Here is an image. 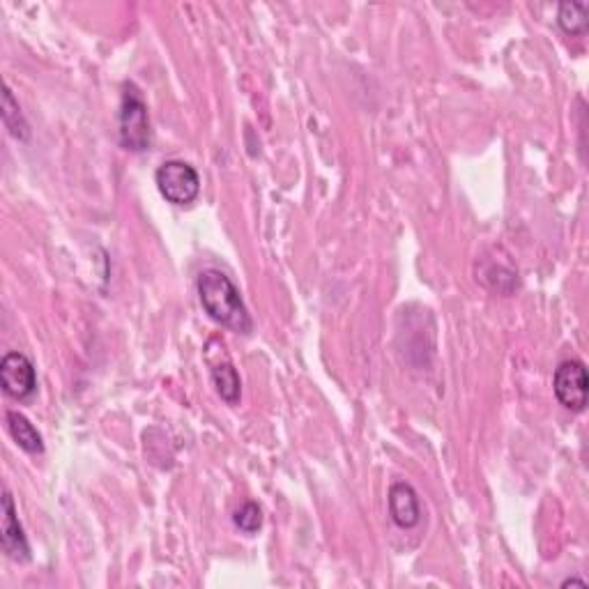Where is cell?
<instances>
[{
  "label": "cell",
  "mask_w": 589,
  "mask_h": 589,
  "mask_svg": "<svg viewBox=\"0 0 589 589\" xmlns=\"http://www.w3.org/2000/svg\"><path fill=\"white\" fill-rule=\"evenodd\" d=\"M7 431H10L12 440L26 451V454H42L44 451V440L37 428L28 422L26 415H21L17 410H10L5 415Z\"/></svg>",
  "instance_id": "8"
},
{
  "label": "cell",
  "mask_w": 589,
  "mask_h": 589,
  "mask_svg": "<svg viewBox=\"0 0 589 589\" xmlns=\"http://www.w3.org/2000/svg\"><path fill=\"white\" fill-rule=\"evenodd\" d=\"M155 182L159 194H162L168 203L180 205H191L201 194V178H198V171L187 162H180V159H168L162 166L157 168Z\"/></svg>",
  "instance_id": "3"
},
{
  "label": "cell",
  "mask_w": 589,
  "mask_h": 589,
  "mask_svg": "<svg viewBox=\"0 0 589 589\" xmlns=\"http://www.w3.org/2000/svg\"><path fill=\"white\" fill-rule=\"evenodd\" d=\"M0 385L14 401H28L37 392L35 366L24 353H7L0 362Z\"/></svg>",
  "instance_id": "5"
},
{
  "label": "cell",
  "mask_w": 589,
  "mask_h": 589,
  "mask_svg": "<svg viewBox=\"0 0 589 589\" xmlns=\"http://www.w3.org/2000/svg\"><path fill=\"white\" fill-rule=\"evenodd\" d=\"M571 585H578V587H587V580H583V578H566L564 583H562V587H571Z\"/></svg>",
  "instance_id": "13"
},
{
  "label": "cell",
  "mask_w": 589,
  "mask_h": 589,
  "mask_svg": "<svg viewBox=\"0 0 589 589\" xmlns=\"http://www.w3.org/2000/svg\"><path fill=\"white\" fill-rule=\"evenodd\" d=\"M212 382L217 394L224 399L228 405H237L242 399V380L240 373H237L231 362L212 366Z\"/></svg>",
  "instance_id": "9"
},
{
  "label": "cell",
  "mask_w": 589,
  "mask_h": 589,
  "mask_svg": "<svg viewBox=\"0 0 589 589\" xmlns=\"http://www.w3.org/2000/svg\"><path fill=\"white\" fill-rule=\"evenodd\" d=\"M0 541H3V550L7 557H12L14 562H28L30 560V546L24 534V527L19 523L17 507L10 491L3 495V520H0Z\"/></svg>",
  "instance_id": "6"
},
{
  "label": "cell",
  "mask_w": 589,
  "mask_h": 589,
  "mask_svg": "<svg viewBox=\"0 0 589 589\" xmlns=\"http://www.w3.org/2000/svg\"><path fill=\"white\" fill-rule=\"evenodd\" d=\"M553 392L566 410L583 412L587 408V369L580 359H566L557 366Z\"/></svg>",
  "instance_id": "4"
},
{
  "label": "cell",
  "mask_w": 589,
  "mask_h": 589,
  "mask_svg": "<svg viewBox=\"0 0 589 589\" xmlns=\"http://www.w3.org/2000/svg\"><path fill=\"white\" fill-rule=\"evenodd\" d=\"M118 139L127 152H145L150 148L148 104L136 83H125L118 113Z\"/></svg>",
  "instance_id": "2"
},
{
  "label": "cell",
  "mask_w": 589,
  "mask_h": 589,
  "mask_svg": "<svg viewBox=\"0 0 589 589\" xmlns=\"http://www.w3.org/2000/svg\"><path fill=\"white\" fill-rule=\"evenodd\" d=\"M557 24L571 37H585L589 28V5L587 3H562L557 10Z\"/></svg>",
  "instance_id": "10"
},
{
  "label": "cell",
  "mask_w": 589,
  "mask_h": 589,
  "mask_svg": "<svg viewBox=\"0 0 589 589\" xmlns=\"http://www.w3.org/2000/svg\"><path fill=\"white\" fill-rule=\"evenodd\" d=\"M196 288L203 311L208 313L214 323L237 334H251L254 320H251L247 304L242 300L240 288L235 286L226 272L217 270V267H208V270L198 274Z\"/></svg>",
  "instance_id": "1"
},
{
  "label": "cell",
  "mask_w": 589,
  "mask_h": 589,
  "mask_svg": "<svg viewBox=\"0 0 589 589\" xmlns=\"http://www.w3.org/2000/svg\"><path fill=\"white\" fill-rule=\"evenodd\" d=\"M3 122H5V127L10 129V134L14 136V139L26 141L30 136V127L24 118V113H21V106L17 104V99H14L12 90L7 86L3 90Z\"/></svg>",
  "instance_id": "11"
},
{
  "label": "cell",
  "mask_w": 589,
  "mask_h": 589,
  "mask_svg": "<svg viewBox=\"0 0 589 589\" xmlns=\"http://www.w3.org/2000/svg\"><path fill=\"white\" fill-rule=\"evenodd\" d=\"M233 523L237 530H242L244 534H256L260 527H263V509H260L256 502H244L242 507L235 511Z\"/></svg>",
  "instance_id": "12"
},
{
  "label": "cell",
  "mask_w": 589,
  "mask_h": 589,
  "mask_svg": "<svg viewBox=\"0 0 589 589\" xmlns=\"http://www.w3.org/2000/svg\"><path fill=\"white\" fill-rule=\"evenodd\" d=\"M389 516L403 530H412V527L419 525L422 520V507H419V497L417 491L405 481H396L389 488Z\"/></svg>",
  "instance_id": "7"
}]
</instances>
